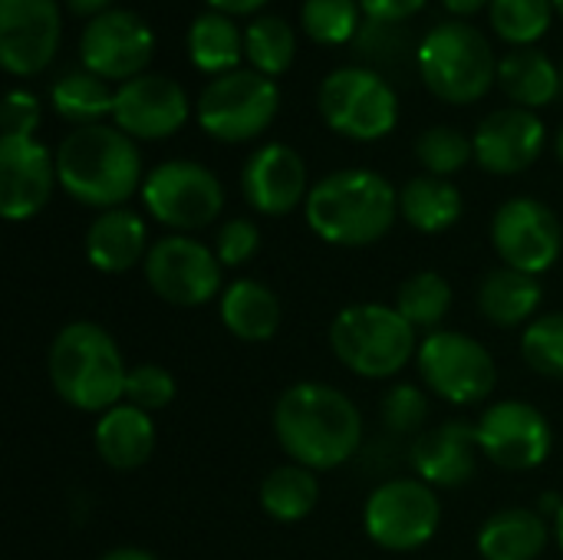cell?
I'll return each mask as SVG.
<instances>
[{"label": "cell", "mask_w": 563, "mask_h": 560, "mask_svg": "<svg viewBox=\"0 0 563 560\" xmlns=\"http://www.w3.org/2000/svg\"><path fill=\"white\" fill-rule=\"evenodd\" d=\"M274 436L290 462L320 472L346 465L363 446V413L330 383H294L274 406Z\"/></svg>", "instance_id": "1"}, {"label": "cell", "mask_w": 563, "mask_h": 560, "mask_svg": "<svg viewBox=\"0 0 563 560\" xmlns=\"http://www.w3.org/2000/svg\"><path fill=\"white\" fill-rule=\"evenodd\" d=\"M303 215L320 241L333 248H369L393 231L399 195L379 172L343 168L310 188Z\"/></svg>", "instance_id": "2"}, {"label": "cell", "mask_w": 563, "mask_h": 560, "mask_svg": "<svg viewBox=\"0 0 563 560\" xmlns=\"http://www.w3.org/2000/svg\"><path fill=\"white\" fill-rule=\"evenodd\" d=\"M59 188L86 208H125L142 191V155L119 125H79L56 149Z\"/></svg>", "instance_id": "3"}, {"label": "cell", "mask_w": 563, "mask_h": 560, "mask_svg": "<svg viewBox=\"0 0 563 560\" xmlns=\"http://www.w3.org/2000/svg\"><path fill=\"white\" fill-rule=\"evenodd\" d=\"M53 393L79 413H109L125 396L129 366L112 333L92 320L66 323L46 353Z\"/></svg>", "instance_id": "4"}, {"label": "cell", "mask_w": 563, "mask_h": 560, "mask_svg": "<svg viewBox=\"0 0 563 560\" xmlns=\"http://www.w3.org/2000/svg\"><path fill=\"white\" fill-rule=\"evenodd\" d=\"M419 343L396 304H350L330 323L333 356L363 380H393L416 360Z\"/></svg>", "instance_id": "5"}, {"label": "cell", "mask_w": 563, "mask_h": 560, "mask_svg": "<svg viewBox=\"0 0 563 560\" xmlns=\"http://www.w3.org/2000/svg\"><path fill=\"white\" fill-rule=\"evenodd\" d=\"M416 59L429 92L452 106L478 102L498 79V59L488 36L465 20L432 26L422 36Z\"/></svg>", "instance_id": "6"}, {"label": "cell", "mask_w": 563, "mask_h": 560, "mask_svg": "<svg viewBox=\"0 0 563 560\" xmlns=\"http://www.w3.org/2000/svg\"><path fill=\"white\" fill-rule=\"evenodd\" d=\"M317 109L336 135L353 142L386 139L399 122L396 89L369 66L333 69L317 89Z\"/></svg>", "instance_id": "7"}, {"label": "cell", "mask_w": 563, "mask_h": 560, "mask_svg": "<svg viewBox=\"0 0 563 560\" xmlns=\"http://www.w3.org/2000/svg\"><path fill=\"white\" fill-rule=\"evenodd\" d=\"M442 525V502L422 479H389L376 485L363 505L366 538L393 554L426 548Z\"/></svg>", "instance_id": "8"}, {"label": "cell", "mask_w": 563, "mask_h": 560, "mask_svg": "<svg viewBox=\"0 0 563 560\" xmlns=\"http://www.w3.org/2000/svg\"><path fill=\"white\" fill-rule=\"evenodd\" d=\"M419 376L429 393L452 406H478L498 386V366L485 343L462 330L426 333L416 353Z\"/></svg>", "instance_id": "9"}, {"label": "cell", "mask_w": 563, "mask_h": 560, "mask_svg": "<svg viewBox=\"0 0 563 560\" xmlns=\"http://www.w3.org/2000/svg\"><path fill=\"white\" fill-rule=\"evenodd\" d=\"M280 109V89L257 69L214 76L198 96V125L218 142L257 139Z\"/></svg>", "instance_id": "10"}, {"label": "cell", "mask_w": 563, "mask_h": 560, "mask_svg": "<svg viewBox=\"0 0 563 560\" xmlns=\"http://www.w3.org/2000/svg\"><path fill=\"white\" fill-rule=\"evenodd\" d=\"M142 205L158 224L175 234H191L218 221L224 211V188L211 168L191 158H172L145 175Z\"/></svg>", "instance_id": "11"}, {"label": "cell", "mask_w": 563, "mask_h": 560, "mask_svg": "<svg viewBox=\"0 0 563 560\" xmlns=\"http://www.w3.org/2000/svg\"><path fill=\"white\" fill-rule=\"evenodd\" d=\"M145 284L172 307H205L221 297V261L211 244L191 234H165L145 254Z\"/></svg>", "instance_id": "12"}, {"label": "cell", "mask_w": 563, "mask_h": 560, "mask_svg": "<svg viewBox=\"0 0 563 560\" xmlns=\"http://www.w3.org/2000/svg\"><path fill=\"white\" fill-rule=\"evenodd\" d=\"M492 248L505 267L541 277L561 261V218L538 198H508L492 218Z\"/></svg>", "instance_id": "13"}, {"label": "cell", "mask_w": 563, "mask_h": 560, "mask_svg": "<svg viewBox=\"0 0 563 560\" xmlns=\"http://www.w3.org/2000/svg\"><path fill=\"white\" fill-rule=\"evenodd\" d=\"M475 426L482 455L505 472H531L544 465L554 449V429L548 416L525 399L492 403Z\"/></svg>", "instance_id": "14"}, {"label": "cell", "mask_w": 563, "mask_h": 560, "mask_svg": "<svg viewBox=\"0 0 563 560\" xmlns=\"http://www.w3.org/2000/svg\"><path fill=\"white\" fill-rule=\"evenodd\" d=\"M152 53H155V33L132 10H106L92 17L79 36L82 69L102 76L106 83L109 79L129 83L142 76V69L152 63Z\"/></svg>", "instance_id": "15"}, {"label": "cell", "mask_w": 563, "mask_h": 560, "mask_svg": "<svg viewBox=\"0 0 563 560\" xmlns=\"http://www.w3.org/2000/svg\"><path fill=\"white\" fill-rule=\"evenodd\" d=\"M56 0H0V59L13 76L43 73L59 50Z\"/></svg>", "instance_id": "16"}, {"label": "cell", "mask_w": 563, "mask_h": 560, "mask_svg": "<svg viewBox=\"0 0 563 560\" xmlns=\"http://www.w3.org/2000/svg\"><path fill=\"white\" fill-rule=\"evenodd\" d=\"M112 122L129 139H168L188 122V96L172 76L142 73L115 89Z\"/></svg>", "instance_id": "17"}, {"label": "cell", "mask_w": 563, "mask_h": 560, "mask_svg": "<svg viewBox=\"0 0 563 560\" xmlns=\"http://www.w3.org/2000/svg\"><path fill=\"white\" fill-rule=\"evenodd\" d=\"M56 155L36 139L0 135V215L7 221L36 218L53 195Z\"/></svg>", "instance_id": "18"}, {"label": "cell", "mask_w": 563, "mask_h": 560, "mask_svg": "<svg viewBox=\"0 0 563 560\" xmlns=\"http://www.w3.org/2000/svg\"><path fill=\"white\" fill-rule=\"evenodd\" d=\"M244 201L267 218H284L297 205H307V165L297 149L284 142H267L254 149L241 168Z\"/></svg>", "instance_id": "19"}, {"label": "cell", "mask_w": 563, "mask_h": 560, "mask_svg": "<svg viewBox=\"0 0 563 560\" xmlns=\"http://www.w3.org/2000/svg\"><path fill=\"white\" fill-rule=\"evenodd\" d=\"M475 162L492 175H521L528 172L548 142L544 122L521 106L495 109L475 129Z\"/></svg>", "instance_id": "20"}, {"label": "cell", "mask_w": 563, "mask_h": 560, "mask_svg": "<svg viewBox=\"0 0 563 560\" xmlns=\"http://www.w3.org/2000/svg\"><path fill=\"white\" fill-rule=\"evenodd\" d=\"M412 469L416 479H422L432 488H462L475 479L482 446H478V426L465 419L442 422L435 429H426L412 446Z\"/></svg>", "instance_id": "21"}, {"label": "cell", "mask_w": 563, "mask_h": 560, "mask_svg": "<svg viewBox=\"0 0 563 560\" xmlns=\"http://www.w3.org/2000/svg\"><path fill=\"white\" fill-rule=\"evenodd\" d=\"M148 248L145 221L132 208L99 211L86 228V261L99 274H125L135 264H145Z\"/></svg>", "instance_id": "22"}, {"label": "cell", "mask_w": 563, "mask_h": 560, "mask_svg": "<svg viewBox=\"0 0 563 560\" xmlns=\"http://www.w3.org/2000/svg\"><path fill=\"white\" fill-rule=\"evenodd\" d=\"M155 442H158V432H155L152 416L129 403H119L109 413H102L92 429V446L99 459L115 472L142 469L152 459Z\"/></svg>", "instance_id": "23"}, {"label": "cell", "mask_w": 563, "mask_h": 560, "mask_svg": "<svg viewBox=\"0 0 563 560\" xmlns=\"http://www.w3.org/2000/svg\"><path fill=\"white\" fill-rule=\"evenodd\" d=\"M218 310H221L224 330L231 337H238L241 343L271 340L280 330V317H284L277 294L254 277H241V281L228 284L218 300Z\"/></svg>", "instance_id": "24"}, {"label": "cell", "mask_w": 563, "mask_h": 560, "mask_svg": "<svg viewBox=\"0 0 563 560\" xmlns=\"http://www.w3.org/2000/svg\"><path fill=\"white\" fill-rule=\"evenodd\" d=\"M541 277H531L515 267H495L482 277L478 284V310L488 323L515 330L528 327L538 317L541 307Z\"/></svg>", "instance_id": "25"}, {"label": "cell", "mask_w": 563, "mask_h": 560, "mask_svg": "<svg viewBox=\"0 0 563 560\" xmlns=\"http://www.w3.org/2000/svg\"><path fill=\"white\" fill-rule=\"evenodd\" d=\"M551 528L531 508H501L478 531V554L485 560H538L548 551Z\"/></svg>", "instance_id": "26"}, {"label": "cell", "mask_w": 563, "mask_h": 560, "mask_svg": "<svg viewBox=\"0 0 563 560\" xmlns=\"http://www.w3.org/2000/svg\"><path fill=\"white\" fill-rule=\"evenodd\" d=\"M465 211L462 191L439 175H416L399 188V215L419 234H442L459 224Z\"/></svg>", "instance_id": "27"}, {"label": "cell", "mask_w": 563, "mask_h": 560, "mask_svg": "<svg viewBox=\"0 0 563 560\" xmlns=\"http://www.w3.org/2000/svg\"><path fill=\"white\" fill-rule=\"evenodd\" d=\"M498 83L505 96L521 109H541L558 99L563 86L561 69L538 46H521L498 63Z\"/></svg>", "instance_id": "28"}, {"label": "cell", "mask_w": 563, "mask_h": 560, "mask_svg": "<svg viewBox=\"0 0 563 560\" xmlns=\"http://www.w3.org/2000/svg\"><path fill=\"white\" fill-rule=\"evenodd\" d=\"M188 56L195 69L214 76H224L231 69H241L244 56V33L238 30L234 17L221 10H205L191 20L188 26Z\"/></svg>", "instance_id": "29"}, {"label": "cell", "mask_w": 563, "mask_h": 560, "mask_svg": "<svg viewBox=\"0 0 563 560\" xmlns=\"http://www.w3.org/2000/svg\"><path fill=\"white\" fill-rule=\"evenodd\" d=\"M257 502H261L264 515H271L274 521L297 525L307 515H313V508L320 502V479H317L313 469H303L297 462L277 465L261 482Z\"/></svg>", "instance_id": "30"}, {"label": "cell", "mask_w": 563, "mask_h": 560, "mask_svg": "<svg viewBox=\"0 0 563 560\" xmlns=\"http://www.w3.org/2000/svg\"><path fill=\"white\" fill-rule=\"evenodd\" d=\"M53 109L56 116H63L66 122L79 125H96L102 116H112V102L115 92L109 89V83L89 69H66L53 89H49Z\"/></svg>", "instance_id": "31"}, {"label": "cell", "mask_w": 563, "mask_h": 560, "mask_svg": "<svg viewBox=\"0 0 563 560\" xmlns=\"http://www.w3.org/2000/svg\"><path fill=\"white\" fill-rule=\"evenodd\" d=\"M396 310L419 330L435 333L452 310V284L439 271H416L399 284Z\"/></svg>", "instance_id": "32"}, {"label": "cell", "mask_w": 563, "mask_h": 560, "mask_svg": "<svg viewBox=\"0 0 563 560\" xmlns=\"http://www.w3.org/2000/svg\"><path fill=\"white\" fill-rule=\"evenodd\" d=\"M297 53L294 26L284 17H254L244 30V56L251 59V69L264 76H280L290 69Z\"/></svg>", "instance_id": "33"}, {"label": "cell", "mask_w": 563, "mask_h": 560, "mask_svg": "<svg viewBox=\"0 0 563 560\" xmlns=\"http://www.w3.org/2000/svg\"><path fill=\"white\" fill-rule=\"evenodd\" d=\"M488 20L505 43H515L521 50L538 43L551 30L554 0H492Z\"/></svg>", "instance_id": "34"}, {"label": "cell", "mask_w": 563, "mask_h": 560, "mask_svg": "<svg viewBox=\"0 0 563 560\" xmlns=\"http://www.w3.org/2000/svg\"><path fill=\"white\" fill-rule=\"evenodd\" d=\"M416 158L429 175L449 178L475 158V142L455 125H432L416 139Z\"/></svg>", "instance_id": "35"}, {"label": "cell", "mask_w": 563, "mask_h": 560, "mask_svg": "<svg viewBox=\"0 0 563 560\" xmlns=\"http://www.w3.org/2000/svg\"><path fill=\"white\" fill-rule=\"evenodd\" d=\"M521 356L538 376L563 380V310L541 314L525 327Z\"/></svg>", "instance_id": "36"}, {"label": "cell", "mask_w": 563, "mask_h": 560, "mask_svg": "<svg viewBox=\"0 0 563 560\" xmlns=\"http://www.w3.org/2000/svg\"><path fill=\"white\" fill-rule=\"evenodd\" d=\"M300 20L310 40L323 46H340L356 36L360 0H303Z\"/></svg>", "instance_id": "37"}, {"label": "cell", "mask_w": 563, "mask_h": 560, "mask_svg": "<svg viewBox=\"0 0 563 560\" xmlns=\"http://www.w3.org/2000/svg\"><path fill=\"white\" fill-rule=\"evenodd\" d=\"M178 393V383L175 376L158 366V363H139V366H129V380H125V396L122 403L142 409V413H162L172 406Z\"/></svg>", "instance_id": "38"}, {"label": "cell", "mask_w": 563, "mask_h": 560, "mask_svg": "<svg viewBox=\"0 0 563 560\" xmlns=\"http://www.w3.org/2000/svg\"><path fill=\"white\" fill-rule=\"evenodd\" d=\"M383 426L396 436H412L429 419V396L416 383H396L379 406Z\"/></svg>", "instance_id": "39"}, {"label": "cell", "mask_w": 563, "mask_h": 560, "mask_svg": "<svg viewBox=\"0 0 563 560\" xmlns=\"http://www.w3.org/2000/svg\"><path fill=\"white\" fill-rule=\"evenodd\" d=\"M261 251V228L251 218H228L214 234V254L221 267H241Z\"/></svg>", "instance_id": "40"}, {"label": "cell", "mask_w": 563, "mask_h": 560, "mask_svg": "<svg viewBox=\"0 0 563 560\" xmlns=\"http://www.w3.org/2000/svg\"><path fill=\"white\" fill-rule=\"evenodd\" d=\"M40 125V102L26 89H10L3 99V135H20L33 139Z\"/></svg>", "instance_id": "41"}, {"label": "cell", "mask_w": 563, "mask_h": 560, "mask_svg": "<svg viewBox=\"0 0 563 560\" xmlns=\"http://www.w3.org/2000/svg\"><path fill=\"white\" fill-rule=\"evenodd\" d=\"M429 0H360V10L373 20V23H399L416 17Z\"/></svg>", "instance_id": "42"}, {"label": "cell", "mask_w": 563, "mask_h": 560, "mask_svg": "<svg viewBox=\"0 0 563 560\" xmlns=\"http://www.w3.org/2000/svg\"><path fill=\"white\" fill-rule=\"evenodd\" d=\"M211 10H221L228 17H244V13H257L267 0H208Z\"/></svg>", "instance_id": "43"}, {"label": "cell", "mask_w": 563, "mask_h": 560, "mask_svg": "<svg viewBox=\"0 0 563 560\" xmlns=\"http://www.w3.org/2000/svg\"><path fill=\"white\" fill-rule=\"evenodd\" d=\"M109 3H112V0H66V7H69L73 17H89V20L99 17V13H106Z\"/></svg>", "instance_id": "44"}, {"label": "cell", "mask_w": 563, "mask_h": 560, "mask_svg": "<svg viewBox=\"0 0 563 560\" xmlns=\"http://www.w3.org/2000/svg\"><path fill=\"white\" fill-rule=\"evenodd\" d=\"M442 3H445V10L455 13V17H472V13H478L485 3H492V0H442Z\"/></svg>", "instance_id": "45"}, {"label": "cell", "mask_w": 563, "mask_h": 560, "mask_svg": "<svg viewBox=\"0 0 563 560\" xmlns=\"http://www.w3.org/2000/svg\"><path fill=\"white\" fill-rule=\"evenodd\" d=\"M99 560H158L152 551H142V548H112L106 551Z\"/></svg>", "instance_id": "46"}, {"label": "cell", "mask_w": 563, "mask_h": 560, "mask_svg": "<svg viewBox=\"0 0 563 560\" xmlns=\"http://www.w3.org/2000/svg\"><path fill=\"white\" fill-rule=\"evenodd\" d=\"M554 535H558V545H561V551H563V505H561V512L554 515Z\"/></svg>", "instance_id": "47"}, {"label": "cell", "mask_w": 563, "mask_h": 560, "mask_svg": "<svg viewBox=\"0 0 563 560\" xmlns=\"http://www.w3.org/2000/svg\"><path fill=\"white\" fill-rule=\"evenodd\" d=\"M554 149H558V158H561V165H563V125H561V132H558V142H554Z\"/></svg>", "instance_id": "48"}, {"label": "cell", "mask_w": 563, "mask_h": 560, "mask_svg": "<svg viewBox=\"0 0 563 560\" xmlns=\"http://www.w3.org/2000/svg\"><path fill=\"white\" fill-rule=\"evenodd\" d=\"M554 10H558V13L563 17V0H554Z\"/></svg>", "instance_id": "49"}, {"label": "cell", "mask_w": 563, "mask_h": 560, "mask_svg": "<svg viewBox=\"0 0 563 560\" xmlns=\"http://www.w3.org/2000/svg\"><path fill=\"white\" fill-rule=\"evenodd\" d=\"M561 76H563V66H561Z\"/></svg>", "instance_id": "50"}]
</instances>
